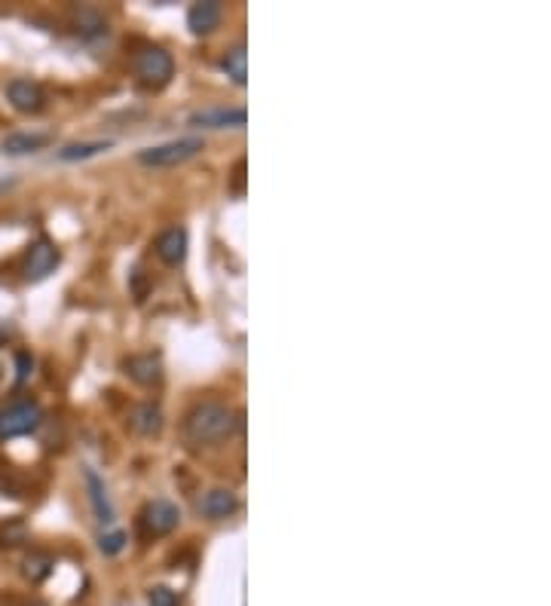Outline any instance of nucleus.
I'll use <instances>...</instances> for the list:
<instances>
[{
	"label": "nucleus",
	"mask_w": 551,
	"mask_h": 606,
	"mask_svg": "<svg viewBox=\"0 0 551 606\" xmlns=\"http://www.w3.org/2000/svg\"><path fill=\"white\" fill-rule=\"evenodd\" d=\"M248 120V111L237 104V108H227V104H218V108H202L197 114H190V126L202 129H242Z\"/></svg>",
	"instance_id": "8"
},
{
	"label": "nucleus",
	"mask_w": 551,
	"mask_h": 606,
	"mask_svg": "<svg viewBox=\"0 0 551 606\" xmlns=\"http://www.w3.org/2000/svg\"><path fill=\"white\" fill-rule=\"evenodd\" d=\"M126 545V533L123 530H113V533H104V536L99 539V548L104 554H120Z\"/></svg>",
	"instance_id": "21"
},
{
	"label": "nucleus",
	"mask_w": 551,
	"mask_h": 606,
	"mask_svg": "<svg viewBox=\"0 0 551 606\" xmlns=\"http://www.w3.org/2000/svg\"><path fill=\"white\" fill-rule=\"evenodd\" d=\"M206 148V141L197 139V135H190V139H175V141H166V144H157V148H148L138 153V163L141 166H150V168H169V166H181L193 159L197 153Z\"/></svg>",
	"instance_id": "3"
},
{
	"label": "nucleus",
	"mask_w": 551,
	"mask_h": 606,
	"mask_svg": "<svg viewBox=\"0 0 551 606\" xmlns=\"http://www.w3.org/2000/svg\"><path fill=\"white\" fill-rule=\"evenodd\" d=\"M237 512H239V496L227 487L208 490L199 503V515L202 518H208V521H227V518H233Z\"/></svg>",
	"instance_id": "10"
},
{
	"label": "nucleus",
	"mask_w": 551,
	"mask_h": 606,
	"mask_svg": "<svg viewBox=\"0 0 551 606\" xmlns=\"http://www.w3.org/2000/svg\"><path fill=\"white\" fill-rule=\"evenodd\" d=\"M22 572H25V579H31V582H44L53 572V557L40 554V552L28 554L25 563H22Z\"/></svg>",
	"instance_id": "19"
},
{
	"label": "nucleus",
	"mask_w": 551,
	"mask_h": 606,
	"mask_svg": "<svg viewBox=\"0 0 551 606\" xmlns=\"http://www.w3.org/2000/svg\"><path fill=\"white\" fill-rule=\"evenodd\" d=\"M0 530H4V536H0V545H19L22 539H25V524H10V527H6V524H0Z\"/></svg>",
	"instance_id": "23"
},
{
	"label": "nucleus",
	"mask_w": 551,
	"mask_h": 606,
	"mask_svg": "<svg viewBox=\"0 0 551 606\" xmlns=\"http://www.w3.org/2000/svg\"><path fill=\"white\" fill-rule=\"evenodd\" d=\"M178 521H181V512H178L175 503L169 499H150L148 505L141 508V530L144 536H169Z\"/></svg>",
	"instance_id": "6"
},
{
	"label": "nucleus",
	"mask_w": 551,
	"mask_h": 606,
	"mask_svg": "<svg viewBox=\"0 0 551 606\" xmlns=\"http://www.w3.org/2000/svg\"><path fill=\"white\" fill-rule=\"evenodd\" d=\"M172 74H175V59L163 46H144V50L135 55V77L141 80L144 86L160 89L172 80Z\"/></svg>",
	"instance_id": "4"
},
{
	"label": "nucleus",
	"mask_w": 551,
	"mask_h": 606,
	"mask_svg": "<svg viewBox=\"0 0 551 606\" xmlns=\"http://www.w3.org/2000/svg\"><path fill=\"white\" fill-rule=\"evenodd\" d=\"M221 15H224V6L218 4V0H199V4H193L188 10V28L197 37L212 34V31L221 25Z\"/></svg>",
	"instance_id": "12"
},
{
	"label": "nucleus",
	"mask_w": 551,
	"mask_h": 606,
	"mask_svg": "<svg viewBox=\"0 0 551 606\" xmlns=\"http://www.w3.org/2000/svg\"><path fill=\"white\" fill-rule=\"evenodd\" d=\"M74 25H77V31L83 37H102V34H108V22H104V15L99 10H89V6L77 10Z\"/></svg>",
	"instance_id": "18"
},
{
	"label": "nucleus",
	"mask_w": 551,
	"mask_h": 606,
	"mask_svg": "<svg viewBox=\"0 0 551 606\" xmlns=\"http://www.w3.org/2000/svg\"><path fill=\"white\" fill-rule=\"evenodd\" d=\"M111 139H95V141H77V144H68V148L59 150V159L62 163H80V159H89V157H99L102 150L111 148Z\"/></svg>",
	"instance_id": "17"
},
{
	"label": "nucleus",
	"mask_w": 551,
	"mask_h": 606,
	"mask_svg": "<svg viewBox=\"0 0 551 606\" xmlns=\"http://www.w3.org/2000/svg\"><path fill=\"white\" fill-rule=\"evenodd\" d=\"M0 377H4V365H0Z\"/></svg>",
	"instance_id": "25"
},
{
	"label": "nucleus",
	"mask_w": 551,
	"mask_h": 606,
	"mask_svg": "<svg viewBox=\"0 0 551 606\" xmlns=\"http://www.w3.org/2000/svg\"><path fill=\"white\" fill-rule=\"evenodd\" d=\"M221 68H224V74L230 77L237 86H246V80H248V53H246V43H233L230 50L224 53Z\"/></svg>",
	"instance_id": "16"
},
{
	"label": "nucleus",
	"mask_w": 551,
	"mask_h": 606,
	"mask_svg": "<svg viewBox=\"0 0 551 606\" xmlns=\"http://www.w3.org/2000/svg\"><path fill=\"white\" fill-rule=\"evenodd\" d=\"M59 248H55V242L53 239H46V236H40V239H34L28 245V252H25V264H22V273H25V279L28 282H40V279H46L50 273L59 266Z\"/></svg>",
	"instance_id": "5"
},
{
	"label": "nucleus",
	"mask_w": 551,
	"mask_h": 606,
	"mask_svg": "<svg viewBox=\"0 0 551 606\" xmlns=\"http://www.w3.org/2000/svg\"><path fill=\"white\" fill-rule=\"evenodd\" d=\"M153 248H157V257L169 266H178L188 257V230L184 227H169L157 236L153 242Z\"/></svg>",
	"instance_id": "11"
},
{
	"label": "nucleus",
	"mask_w": 551,
	"mask_h": 606,
	"mask_svg": "<svg viewBox=\"0 0 551 606\" xmlns=\"http://www.w3.org/2000/svg\"><path fill=\"white\" fill-rule=\"evenodd\" d=\"M44 423V408L34 399H19L6 408H0V441H13L22 435H31Z\"/></svg>",
	"instance_id": "2"
},
{
	"label": "nucleus",
	"mask_w": 551,
	"mask_h": 606,
	"mask_svg": "<svg viewBox=\"0 0 551 606\" xmlns=\"http://www.w3.org/2000/svg\"><path fill=\"white\" fill-rule=\"evenodd\" d=\"M239 429V414L221 401H199L184 417V435L193 444H221Z\"/></svg>",
	"instance_id": "1"
},
{
	"label": "nucleus",
	"mask_w": 551,
	"mask_h": 606,
	"mask_svg": "<svg viewBox=\"0 0 551 606\" xmlns=\"http://www.w3.org/2000/svg\"><path fill=\"white\" fill-rule=\"evenodd\" d=\"M31 370H34V355L31 352H15V383H25V380L31 377Z\"/></svg>",
	"instance_id": "22"
},
{
	"label": "nucleus",
	"mask_w": 551,
	"mask_h": 606,
	"mask_svg": "<svg viewBox=\"0 0 551 606\" xmlns=\"http://www.w3.org/2000/svg\"><path fill=\"white\" fill-rule=\"evenodd\" d=\"M83 478H86V490H89V503H92V512L95 518L102 524H111L113 521V505H111V496H108V487H104V478L95 468H83Z\"/></svg>",
	"instance_id": "13"
},
{
	"label": "nucleus",
	"mask_w": 551,
	"mask_h": 606,
	"mask_svg": "<svg viewBox=\"0 0 551 606\" xmlns=\"http://www.w3.org/2000/svg\"><path fill=\"white\" fill-rule=\"evenodd\" d=\"M233 175H237V184H233V193H242V175H246V159H239V163H237V172H233Z\"/></svg>",
	"instance_id": "24"
},
{
	"label": "nucleus",
	"mask_w": 551,
	"mask_h": 606,
	"mask_svg": "<svg viewBox=\"0 0 551 606\" xmlns=\"http://www.w3.org/2000/svg\"><path fill=\"white\" fill-rule=\"evenodd\" d=\"M148 606H181L178 594L166 585H153L148 592Z\"/></svg>",
	"instance_id": "20"
},
{
	"label": "nucleus",
	"mask_w": 551,
	"mask_h": 606,
	"mask_svg": "<svg viewBox=\"0 0 551 606\" xmlns=\"http://www.w3.org/2000/svg\"><path fill=\"white\" fill-rule=\"evenodd\" d=\"M132 426L135 432H141L144 438H153V435L163 432V410H160V404H138L135 414H132Z\"/></svg>",
	"instance_id": "15"
},
{
	"label": "nucleus",
	"mask_w": 551,
	"mask_h": 606,
	"mask_svg": "<svg viewBox=\"0 0 551 606\" xmlns=\"http://www.w3.org/2000/svg\"><path fill=\"white\" fill-rule=\"evenodd\" d=\"M53 139L46 132H13L4 139V153L6 157H25V153L44 150Z\"/></svg>",
	"instance_id": "14"
},
{
	"label": "nucleus",
	"mask_w": 551,
	"mask_h": 606,
	"mask_svg": "<svg viewBox=\"0 0 551 606\" xmlns=\"http://www.w3.org/2000/svg\"><path fill=\"white\" fill-rule=\"evenodd\" d=\"M31 606H46V603H31Z\"/></svg>",
	"instance_id": "26"
},
{
	"label": "nucleus",
	"mask_w": 551,
	"mask_h": 606,
	"mask_svg": "<svg viewBox=\"0 0 551 606\" xmlns=\"http://www.w3.org/2000/svg\"><path fill=\"white\" fill-rule=\"evenodd\" d=\"M123 370L129 380H135V383L157 386L160 380H163V359H160L157 352H138V355H129L123 361Z\"/></svg>",
	"instance_id": "9"
},
{
	"label": "nucleus",
	"mask_w": 551,
	"mask_h": 606,
	"mask_svg": "<svg viewBox=\"0 0 551 606\" xmlns=\"http://www.w3.org/2000/svg\"><path fill=\"white\" fill-rule=\"evenodd\" d=\"M6 101H10L19 114H40V111L46 108V92L34 80L15 77L6 83Z\"/></svg>",
	"instance_id": "7"
}]
</instances>
